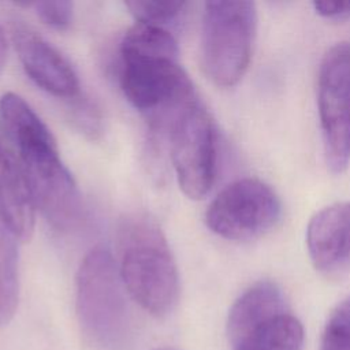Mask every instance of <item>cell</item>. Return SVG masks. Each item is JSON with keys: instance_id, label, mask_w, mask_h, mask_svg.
Here are the masks:
<instances>
[{"instance_id": "14", "label": "cell", "mask_w": 350, "mask_h": 350, "mask_svg": "<svg viewBox=\"0 0 350 350\" xmlns=\"http://www.w3.org/2000/svg\"><path fill=\"white\" fill-rule=\"evenodd\" d=\"M16 238L0 221V328L11 321L18 306Z\"/></svg>"}, {"instance_id": "16", "label": "cell", "mask_w": 350, "mask_h": 350, "mask_svg": "<svg viewBox=\"0 0 350 350\" xmlns=\"http://www.w3.org/2000/svg\"><path fill=\"white\" fill-rule=\"evenodd\" d=\"M320 350H350V297L328 317Z\"/></svg>"}, {"instance_id": "8", "label": "cell", "mask_w": 350, "mask_h": 350, "mask_svg": "<svg viewBox=\"0 0 350 350\" xmlns=\"http://www.w3.org/2000/svg\"><path fill=\"white\" fill-rule=\"evenodd\" d=\"M11 40L29 78L46 93L62 98L79 97V81L70 62L23 21L11 23Z\"/></svg>"}, {"instance_id": "21", "label": "cell", "mask_w": 350, "mask_h": 350, "mask_svg": "<svg viewBox=\"0 0 350 350\" xmlns=\"http://www.w3.org/2000/svg\"><path fill=\"white\" fill-rule=\"evenodd\" d=\"M0 154H1V153H0Z\"/></svg>"}, {"instance_id": "6", "label": "cell", "mask_w": 350, "mask_h": 350, "mask_svg": "<svg viewBox=\"0 0 350 350\" xmlns=\"http://www.w3.org/2000/svg\"><path fill=\"white\" fill-rule=\"evenodd\" d=\"M282 216L275 191L254 178L227 185L209 204L205 223L212 232L230 241H247L271 231Z\"/></svg>"}, {"instance_id": "13", "label": "cell", "mask_w": 350, "mask_h": 350, "mask_svg": "<svg viewBox=\"0 0 350 350\" xmlns=\"http://www.w3.org/2000/svg\"><path fill=\"white\" fill-rule=\"evenodd\" d=\"M304 328L288 310L280 313L231 343L232 350H301Z\"/></svg>"}, {"instance_id": "5", "label": "cell", "mask_w": 350, "mask_h": 350, "mask_svg": "<svg viewBox=\"0 0 350 350\" xmlns=\"http://www.w3.org/2000/svg\"><path fill=\"white\" fill-rule=\"evenodd\" d=\"M170 152L182 191L193 200L205 197L215 182L216 134L211 115L197 94L172 115Z\"/></svg>"}, {"instance_id": "9", "label": "cell", "mask_w": 350, "mask_h": 350, "mask_svg": "<svg viewBox=\"0 0 350 350\" xmlns=\"http://www.w3.org/2000/svg\"><path fill=\"white\" fill-rule=\"evenodd\" d=\"M0 129L22 167L60 159L56 141L34 109L18 94L0 97Z\"/></svg>"}, {"instance_id": "19", "label": "cell", "mask_w": 350, "mask_h": 350, "mask_svg": "<svg viewBox=\"0 0 350 350\" xmlns=\"http://www.w3.org/2000/svg\"><path fill=\"white\" fill-rule=\"evenodd\" d=\"M5 60H7V38L0 26V72L5 64Z\"/></svg>"}, {"instance_id": "2", "label": "cell", "mask_w": 350, "mask_h": 350, "mask_svg": "<svg viewBox=\"0 0 350 350\" xmlns=\"http://www.w3.org/2000/svg\"><path fill=\"white\" fill-rule=\"evenodd\" d=\"M118 269L129 295L149 314L165 317L179 294L178 267L159 223L129 213L116 227Z\"/></svg>"}, {"instance_id": "4", "label": "cell", "mask_w": 350, "mask_h": 350, "mask_svg": "<svg viewBox=\"0 0 350 350\" xmlns=\"http://www.w3.org/2000/svg\"><path fill=\"white\" fill-rule=\"evenodd\" d=\"M257 26L252 1H206L201 29V64L217 86H234L245 74Z\"/></svg>"}, {"instance_id": "20", "label": "cell", "mask_w": 350, "mask_h": 350, "mask_svg": "<svg viewBox=\"0 0 350 350\" xmlns=\"http://www.w3.org/2000/svg\"><path fill=\"white\" fill-rule=\"evenodd\" d=\"M154 350H178V349L170 347V346H164V347H157V349H154Z\"/></svg>"}, {"instance_id": "7", "label": "cell", "mask_w": 350, "mask_h": 350, "mask_svg": "<svg viewBox=\"0 0 350 350\" xmlns=\"http://www.w3.org/2000/svg\"><path fill=\"white\" fill-rule=\"evenodd\" d=\"M317 107L325 161L335 174L350 163V44L339 42L324 55L317 81Z\"/></svg>"}, {"instance_id": "10", "label": "cell", "mask_w": 350, "mask_h": 350, "mask_svg": "<svg viewBox=\"0 0 350 350\" xmlns=\"http://www.w3.org/2000/svg\"><path fill=\"white\" fill-rule=\"evenodd\" d=\"M306 246L317 271L338 275L350 269V201L325 206L310 219Z\"/></svg>"}, {"instance_id": "1", "label": "cell", "mask_w": 350, "mask_h": 350, "mask_svg": "<svg viewBox=\"0 0 350 350\" xmlns=\"http://www.w3.org/2000/svg\"><path fill=\"white\" fill-rule=\"evenodd\" d=\"M178 42L161 26L135 22L120 42V89L138 111L159 118L196 96L178 63Z\"/></svg>"}, {"instance_id": "17", "label": "cell", "mask_w": 350, "mask_h": 350, "mask_svg": "<svg viewBox=\"0 0 350 350\" xmlns=\"http://www.w3.org/2000/svg\"><path fill=\"white\" fill-rule=\"evenodd\" d=\"M40 21L56 30H66L74 15V4L71 1H38L33 4Z\"/></svg>"}, {"instance_id": "12", "label": "cell", "mask_w": 350, "mask_h": 350, "mask_svg": "<svg viewBox=\"0 0 350 350\" xmlns=\"http://www.w3.org/2000/svg\"><path fill=\"white\" fill-rule=\"evenodd\" d=\"M287 312L282 290L272 282H258L249 287L231 306L227 319L230 343L237 342L264 321Z\"/></svg>"}, {"instance_id": "18", "label": "cell", "mask_w": 350, "mask_h": 350, "mask_svg": "<svg viewBox=\"0 0 350 350\" xmlns=\"http://www.w3.org/2000/svg\"><path fill=\"white\" fill-rule=\"evenodd\" d=\"M314 11L328 19H346L350 16V1H314Z\"/></svg>"}, {"instance_id": "11", "label": "cell", "mask_w": 350, "mask_h": 350, "mask_svg": "<svg viewBox=\"0 0 350 350\" xmlns=\"http://www.w3.org/2000/svg\"><path fill=\"white\" fill-rule=\"evenodd\" d=\"M36 201L16 157L0 154V221L21 241H29L34 232Z\"/></svg>"}, {"instance_id": "15", "label": "cell", "mask_w": 350, "mask_h": 350, "mask_svg": "<svg viewBox=\"0 0 350 350\" xmlns=\"http://www.w3.org/2000/svg\"><path fill=\"white\" fill-rule=\"evenodd\" d=\"M124 5L137 22L165 27V25L182 16L187 3L172 0H131L126 1Z\"/></svg>"}, {"instance_id": "3", "label": "cell", "mask_w": 350, "mask_h": 350, "mask_svg": "<svg viewBox=\"0 0 350 350\" xmlns=\"http://www.w3.org/2000/svg\"><path fill=\"white\" fill-rule=\"evenodd\" d=\"M75 290L77 316L85 339L101 349L118 345L129 324L126 288L105 246L98 245L83 257Z\"/></svg>"}]
</instances>
